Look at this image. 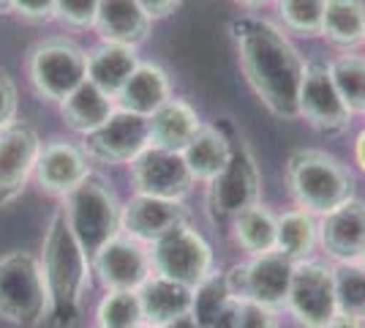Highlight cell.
Returning <instances> with one entry per match:
<instances>
[{"instance_id":"30bf717a","label":"cell","mask_w":365,"mask_h":328,"mask_svg":"<svg viewBox=\"0 0 365 328\" xmlns=\"http://www.w3.org/2000/svg\"><path fill=\"white\" fill-rule=\"evenodd\" d=\"M287 309L303 328H327L338 314L335 307V268L322 260L294 263Z\"/></svg>"},{"instance_id":"f1b7e54d","label":"cell","mask_w":365,"mask_h":328,"mask_svg":"<svg viewBox=\"0 0 365 328\" xmlns=\"http://www.w3.org/2000/svg\"><path fill=\"white\" fill-rule=\"evenodd\" d=\"M330 74L338 88V94L344 99V104L349 107L351 115H365V58L363 55H341L330 63Z\"/></svg>"},{"instance_id":"5b68a950","label":"cell","mask_w":365,"mask_h":328,"mask_svg":"<svg viewBox=\"0 0 365 328\" xmlns=\"http://www.w3.org/2000/svg\"><path fill=\"white\" fill-rule=\"evenodd\" d=\"M61 211L88 257H93L109 238L120 233L123 205L107 181L96 172H91L79 187L63 197Z\"/></svg>"},{"instance_id":"7a4b0ae2","label":"cell","mask_w":365,"mask_h":328,"mask_svg":"<svg viewBox=\"0 0 365 328\" xmlns=\"http://www.w3.org/2000/svg\"><path fill=\"white\" fill-rule=\"evenodd\" d=\"M91 257L79 247L63 211H55L41 244V271L49 293V320L55 328H71L79 320L91 287Z\"/></svg>"},{"instance_id":"8d00e7d4","label":"cell","mask_w":365,"mask_h":328,"mask_svg":"<svg viewBox=\"0 0 365 328\" xmlns=\"http://www.w3.org/2000/svg\"><path fill=\"white\" fill-rule=\"evenodd\" d=\"M16 104H19V96H16L14 79L0 69V129L16 121Z\"/></svg>"},{"instance_id":"3957f363","label":"cell","mask_w":365,"mask_h":328,"mask_svg":"<svg viewBox=\"0 0 365 328\" xmlns=\"http://www.w3.org/2000/svg\"><path fill=\"white\" fill-rule=\"evenodd\" d=\"M287 184L300 211L322 217L354 197L351 172L335 156L317 148L292 154L287 161Z\"/></svg>"},{"instance_id":"836d02e7","label":"cell","mask_w":365,"mask_h":328,"mask_svg":"<svg viewBox=\"0 0 365 328\" xmlns=\"http://www.w3.org/2000/svg\"><path fill=\"white\" fill-rule=\"evenodd\" d=\"M98 11V0H58L55 3V16L66 22L68 28H93Z\"/></svg>"},{"instance_id":"ab89813d","label":"cell","mask_w":365,"mask_h":328,"mask_svg":"<svg viewBox=\"0 0 365 328\" xmlns=\"http://www.w3.org/2000/svg\"><path fill=\"white\" fill-rule=\"evenodd\" d=\"M327 328H365V320H357V317H349V314L338 312L333 320H330Z\"/></svg>"},{"instance_id":"60d3db41","label":"cell","mask_w":365,"mask_h":328,"mask_svg":"<svg viewBox=\"0 0 365 328\" xmlns=\"http://www.w3.org/2000/svg\"><path fill=\"white\" fill-rule=\"evenodd\" d=\"M161 328H199V326H197V320L191 317V312H188V314L175 317V320H169V323H164Z\"/></svg>"},{"instance_id":"2e32d148","label":"cell","mask_w":365,"mask_h":328,"mask_svg":"<svg viewBox=\"0 0 365 328\" xmlns=\"http://www.w3.org/2000/svg\"><path fill=\"white\" fill-rule=\"evenodd\" d=\"M91 159L82 145L66 140H49L38 148L33 178L41 192L52 197H66L71 189H76L91 175Z\"/></svg>"},{"instance_id":"44dd1931","label":"cell","mask_w":365,"mask_h":328,"mask_svg":"<svg viewBox=\"0 0 365 328\" xmlns=\"http://www.w3.org/2000/svg\"><path fill=\"white\" fill-rule=\"evenodd\" d=\"M199 126V112L185 99H167L150 115V145L164 151H182Z\"/></svg>"},{"instance_id":"b9f144b4","label":"cell","mask_w":365,"mask_h":328,"mask_svg":"<svg viewBox=\"0 0 365 328\" xmlns=\"http://www.w3.org/2000/svg\"><path fill=\"white\" fill-rule=\"evenodd\" d=\"M354 159L360 164V170L365 172V129L357 134V142H354Z\"/></svg>"},{"instance_id":"e0dca14e","label":"cell","mask_w":365,"mask_h":328,"mask_svg":"<svg viewBox=\"0 0 365 328\" xmlns=\"http://www.w3.org/2000/svg\"><path fill=\"white\" fill-rule=\"evenodd\" d=\"M188 211L180 200H164L150 194H134L120 211V230L139 244H153L155 238L182 224Z\"/></svg>"},{"instance_id":"ac0fdd59","label":"cell","mask_w":365,"mask_h":328,"mask_svg":"<svg viewBox=\"0 0 365 328\" xmlns=\"http://www.w3.org/2000/svg\"><path fill=\"white\" fill-rule=\"evenodd\" d=\"M319 244L338 263H357L365 249V203L346 200L322 217Z\"/></svg>"},{"instance_id":"7dc6e473","label":"cell","mask_w":365,"mask_h":328,"mask_svg":"<svg viewBox=\"0 0 365 328\" xmlns=\"http://www.w3.org/2000/svg\"><path fill=\"white\" fill-rule=\"evenodd\" d=\"M98 328H104V326H98Z\"/></svg>"},{"instance_id":"e575fe53","label":"cell","mask_w":365,"mask_h":328,"mask_svg":"<svg viewBox=\"0 0 365 328\" xmlns=\"http://www.w3.org/2000/svg\"><path fill=\"white\" fill-rule=\"evenodd\" d=\"M55 3L58 0H11L9 11H14L25 22L38 25V22H49L55 16Z\"/></svg>"},{"instance_id":"484cf974","label":"cell","mask_w":365,"mask_h":328,"mask_svg":"<svg viewBox=\"0 0 365 328\" xmlns=\"http://www.w3.org/2000/svg\"><path fill=\"white\" fill-rule=\"evenodd\" d=\"M322 36L335 47H360L365 41V0H327Z\"/></svg>"},{"instance_id":"5bb4252c","label":"cell","mask_w":365,"mask_h":328,"mask_svg":"<svg viewBox=\"0 0 365 328\" xmlns=\"http://www.w3.org/2000/svg\"><path fill=\"white\" fill-rule=\"evenodd\" d=\"M91 266L107 290H139L153 274L150 252L120 233L93 254Z\"/></svg>"},{"instance_id":"f546056e","label":"cell","mask_w":365,"mask_h":328,"mask_svg":"<svg viewBox=\"0 0 365 328\" xmlns=\"http://www.w3.org/2000/svg\"><path fill=\"white\" fill-rule=\"evenodd\" d=\"M235 298L229 293L227 274L210 271L205 279L194 287V298H191V317L197 320L199 328H207L218 314L227 309Z\"/></svg>"},{"instance_id":"7bdbcfd3","label":"cell","mask_w":365,"mask_h":328,"mask_svg":"<svg viewBox=\"0 0 365 328\" xmlns=\"http://www.w3.org/2000/svg\"><path fill=\"white\" fill-rule=\"evenodd\" d=\"M237 6H243V9H262V6H267L270 0H235Z\"/></svg>"},{"instance_id":"7402d4cb","label":"cell","mask_w":365,"mask_h":328,"mask_svg":"<svg viewBox=\"0 0 365 328\" xmlns=\"http://www.w3.org/2000/svg\"><path fill=\"white\" fill-rule=\"evenodd\" d=\"M167 99H172V85H169L167 71L155 63H139L134 74L128 77V82L123 85V91L118 94V104L125 112L150 118Z\"/></svg>"},{"instance_id":"6da1fadb","label":"cell","mask_w":365,"mask_h":328,"mask_svg":"<svg viewBox=\"0 0 365 328\" xmlns=\"http://www.w3.org/2000/svg\"><path fill=\"white\" fill-rule=\"evenodd\" d=\"M229 31L237 47L240 69L259 101L281 121L300 118L297 104L308 63L287 33L254 14L232 19Z\"/></svg>"},{"instance_id":"d4e9b609","label":"cell","mask_w":365,"mask_h":328,"mask_svg":"<svg viewBox=\"0 0 365 328\" xmlns=\"http://www.w3.org/2000/svg\"><path fill=\"white\" fill-rule=\"evenodd\" d=\"M194 181H213L229 161V134L218 126H199V131L191 142L180 151Z\"/></svg>"},{"instance_id":"d590c367","label":"cell","mask_w":365,"mask_h":328,"mask_svg":"<svg viewBox=\"0 0 365 328\" xmlns=\"http://www.w3.org/2000/svg\"><path fill=\"white\" fill-rule=\"evenodd\" d=\"M237 328H278L275 309H267V307L254 304V301H240Z\"/></svg>"},{"instance_id":"1f68e13d","label":"cell","mask_w":365,"mask_h":328,"mask_svg":"<svg viewBox=\"0 0 365 328\" xmlns=\"http://www.w3.org/2000/svg\"><path fill=\"white\" fill-rule=\"evenodd\" d=\"M98 326L104 328H139L145 323L137 290H107L98 304Z\"/></svg>"},{"instance_id":"8992f818","label":"cell","mask_w":365,"mask_h":328,"mask_svg":"<svg viewBox=\"0 0 365 328\" xmlns=\"http://www.w3.org/2000/svg\"><path fill=\"white\" fill-rule=\"evenodd\" d=\"M229 129V126H227ZM262 175L248 142L229 129V161L207 181V217L213 224H227L245 208L259 203Z\"/></svg>"},{"instance_id":"83f0119b","label":"cell","mask_w":365,"mask_h":328,"mask_svg":"<svg viewBox=\"0 0 365 328\" xmlns=\"http://www.w3.org/2000/svg\"><path fill=\"white\" fill-rule=\"evenodd\" d=\"M319 241V224L308 211H287L284 217H278V238H275V249L284 252L289 260L300 263L308 260V254L314 252Z\"/></svg>"},{"instance_id":"ffe728a7","label":"cell","mask_w":365,"mask_h":328,"mask_svg":"<svg viewBox=\"0 0 365 328\" xmlns=\"http://www.w3.org/2000/svg\"><path fill=\"white\" fill-rule=\"evenodd\" d=\"M137 293L139 304H142V314H145V323H150V326H164L169 320L191 312L194 287L169 279V277H161L155 271L148 277V282L139 287Z\"/></svg>"},{"instance_id":"d6a6232c","label":"cell","mask_w":365,"mask_h":328,"mask_svg":"<svg viewBox=\"0 0 365 328\" xmlns=\"http://www.w3.org/2000/svg\"><path fill=\"white\" fill-rule=\"evenodd\" d=\"M284 28L300 36H322L327 0H275Z\"/></svg>"},{"instance_id":"d6986e66","label":"cell","mask_w":365,"mask_h":328,"mask_svg":"<svg viewBox=\"0 0 365 328\" xmlns=\"http://www.w3.org/2000/svg\"><path fill=\"white\" fill-rule=\"evenodd\" d=\"M150 22V14L139 6V0H98L93 28L98 31L101 41L137 49L148 39Z\"/></svg>"},{"instance_id":"9a60e30c","label":"cell","mask_w":365,"mask_h":328,"mask_svg":"<svg viewBox=\"0 0 365 328\" xmlns=\"http://www.w3.org/2000/svg\"><path fill=\"white\" fill-rule=\"evenodd\" d=\"M41 140L31 124L0 129V208L11 205L25 192L36 167Z\"/></svg>"},{"instance_id":"4316f807","label":"cell","mask_w":365,"mask_h":328,"mask_svg":"<svg viewBox=\"0 0 365 328\" xmlns=\"http://www.w3.org/2000/svg\"><path fill=\"white\" fill-rule=\"evenodd\" d=\"M232 230H235V241L240 244V249H245L251 257L264 254V252L275 249L278 217H273L264 205L257 203L232 219Z\"/></svg>"},{"instance_id":"bcb514c9","label":"cell","mask_w":365,"mask_h":328,"mask_svg":"<svg viewBox=\"0 0 365 328\" xmlns=\"http://www.w3.org/2000/svg\"><path fill=\"white\" fill-rule=\"evenodd\" d=\"M360 263H363V266H365V249H363V257H360Z\"/></svg>"},{"instance_id":"8fae6325","label":"cell","mask_w":365,"mask_h":328,"mask_svg":"<svg viewBox=\"0 0 365 328\" xmlns=\"http://www.w3.org/2000/svg\"><path fill=\"white\" fill-rule=\"evenodd\" d=\"M150 145V118L115 109L109 121L85 134V154L101 164H131Z\"/></svg>"},{"instance_id":"74e56055","label":"cell","mask_w":365,"mask_h":328,"mask_svg":"<svg viewBox=\"0 0 365 328\" xmlns=\"http://www.w3.org/2000/svg\"><path fill=\"white\" fill-rule=\"evenodd\" d=\"M182 0H139V6L150 14V19H161V16H169L172 11L180 9Z\"/></svg>"},{"instance_id":"f6af8a7d","label":"cell","mask_w":365,"mask_h":328,"mask_svg":"<svg viewBox=\"0 0 365 328\" xmlns=\"http://www.w3.org/2000/svg\"><path fill=\"white\" fill-rule=\"evenodd\" d=\"M139 328H161V326H150V323H142Z\"/></svg>"},{"instance_id":"603a6c76","label":"cell","mask_w":365,"mask_h":328,"mask_svg":"<svg viewBox=\"0 0 365 328\" xmlns=\"http://www.w3.org/2000/svg\"><path fill=\"white\" fill-rule=\"evenodd\" d=\"M137 66L139 58L134 47L101 41L98 47L88 49V79L112 99H118L123 85L128 82Z\"/></svg>"},{"instance_id":"277c9868","label":"cell","mask_w":365,"mask_h":328,"mask_svg":"<svg viewBox=\"0 0 365 328\" xmlns=\"http://www.w3.org/2000/svg\"><path fill=\"white\" fill-rule=\"evenodd\" d=\"M0 320L22 328H38L49 320L41 260L31 252H9L0 257Z\"/></svg>"},{"instance_id":"4dcf8cb0","label":"cell","mask_w":365,"mask_h":328,"mask_svg":"<svg viewBox=\"0 0 365 328\" xmlns=\"http://www.w3.org/2000/svg\"><path fill=\"white\" fill-rule=\"evenodd\" d=\"M335 307L341 314L365 320V266L341 263L335 268Z\"/></svg>"},{"instance_id":"f35d334b","label":"cell","mask_w":365,"mask_h":328,"mask_svg":"<svg viewBox=\"0 0 365 328\" xmlns=\"http://www.w3.org/2000/svg\"><path fill=\"white\" fill-rule=\"evenodd\" d=\"M237 312H240V301H232L207 328H237Z\"/></svg>"},{"instance_id":"9c48e42d","label":"cell","mask_w":365,"mask_h":328,"mask_svg":"<svg viewBox=\"0 0 365 328\" xmlns=\"http://www.w3.org/2000/svg\"><path fill=\"white\" fill-rule=\"evenodd\" d=\"M153 271L169 277L175 282H182L188 287H197L213 271V249L210 244L191 230L185 222L175 224L172 230L155 238L150 244Z\"/></svg>"},{"instance_id":"4fadbf2b","label":"cell","mask_w":365,"mask_h":328,"mask_svg":"<svg viewBox=\"0 0 365 328\" xmlns=\"http://www.w3.org/2000/svg\"><path fill=\"white\" fill-rule=\"evenodd\" d=\"M131 181L137 194H150L164 200H182L197 184L180 151H164L153 145H148L131 161Z\"/></svg>"},{"instance_id":"ba28073f","label":"cell","mask_w":365,"mask_h":328,"mask_svg":"<svg viewBox=\"0 0 365 328\" xmlns=\"http://www.w3.org/2000/svg\"><path fill=\"white\" fill-rule=\"evenodd\" d=\"M292 274L294 260H289L284 252L273 249L254 254L248 263L232 268L227 274V284L235 301H254L267 309H281L287 307Z\"/></svg>"},{"instance_id":"cb8c5ba5","label":"cell","mask_w":365,"mask_h":328,"mask_svg":"<svg viewBox=\"0 0 365 328\" xmlns=\"http://www.w3.org/2000/svg\"><path fill=\"white\" fill-rule=\"evenodd\" d=\"M112 101H115L112 96L104 94L98 85H93L91 79H85L74 94H68L61 101V115L68 129L79 134H91L115 112Z\"/></svg>"},{"instance_id":"ee69618b","label":"cell","mask_w":365,"mask_h":328,"mask_svg":"<svg viewBox=\"0 0 365 328\" xmlns=\"http://www.w3.org/2000/svg\"><path fill=\"white\" fill-rule=\"evenodd\" d=\"M9 3H11V0H0V14H3V11H9Z\"/></svg>"},{"instance_id":"7c38bea8","label":"cell","mask_w":365,"mask_h":328,"mask_svg":"<svg viewBox=\"0 0 365 328\" xmlns=\"http://www.w3.org/2000/svg\"><path fill=\"white\" fill-rule=\"evenodd\" d=\"M297 112L322 134H338L351 124V112L335 88L330 63L317 61L305 66Z\"/></svg>"},{"instance_id":"52a82bcc","label":"cell","mask_w":365,"mask_h":328,"mask_svg":"<svg viewBox=\"0 0 365 328\" xmlns=\"http://www.w3.org/2000/svg\"><path fill=\"white\" fill-rule=\"evenodd\" d=\"M28 79L44 101L61 104L88 79V52L71 39H44L28 52Z\"/></svg>"}]
</instances>
